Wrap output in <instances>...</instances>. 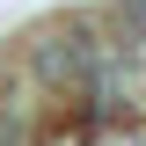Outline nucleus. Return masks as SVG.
Returning <instances> with one entry per match:
<instances>
[{"instance_id": "nucleus-3", "label": "nucleus", "mask_w": 146, "mask_h": 146, "mask_svg": "<svg viewBox=\"0 0 146 146\" xmlns=\"http://www.w3.org/2000/svg\"><path fill=\"white\" fill-rule=\"evenodd\" d=\"M95 124H102L95 110H73V117H51V131H44L36 146H88V131H95Z\"/></svg>"}, {"instance_id": "nucleus-1", "label": "nucleus", "mask_w": 146, "mask_h": 146, "mask_svg": "<svg viewBox=\"0 0 146 146\" xmlns=\"http://www.w3.org/2000/svg\"><path fill=\"white\" fill-rule=\"evenodd\" d=\"M29 66H36V80H44L51 95H88L95 73H102V44H95L88 22H58V29L36 36Z\"/></svg>"}, {"instance_id": "nucleus-4", "label": "nucleus", "mask_w": 146, "mask_h": 146, "mask_svg": "<svg viewBox=\"0 0 146 146\" xmlns=\"http://www.w3.org/2000/svg\"><path fill=\"white\" fill-rule=\"evenodd\" d=\"M117 29L124 44H146V0H117Z\"/></svg>"}, {"instance_id": "nucleus-2", "label": "nucleus", "mask_w": 146, "mask_h": 146, "mask_svg": "<svg viewBox=\"0 0 146 146\" xmlns=\"http://www.w3.org/2000/svg\"><path fill=\"white\" fill-rule=\"evenodd\" d=\"M29 102H22L15 88H0V146H29Z\"/></svg>"}]
</instances>
